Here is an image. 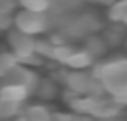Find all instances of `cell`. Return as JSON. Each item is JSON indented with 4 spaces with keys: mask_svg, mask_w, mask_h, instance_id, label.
Returning <instances> with one entry per match:
<instances>
[{
    "mask_svg": "<svg viewBox=\"0 0 127 121\" xmlns=\"http://www.w3.org/2000/svg\"><path fill=\"white\" fill-rule=\"evenodd\" d=\"M95 76H97V82L110 91L118 101L127 86V60H114L97 67Z\"/></svg>",
    "mask_w": 127,
    "mask_h": 121,
    "instance_id": "cell-1",
    "label": "cell"
},
{
    "mask_svg": "<svg viewBox=\"0 0 127 121\" xmlns=\"http://www.w3.org/2000/svg\"><path fill=\"white\" fill-rule=\"evenodd\" d=\"M17 26H19V30L23 32V34H36V32H41L45 28V19L41 13H34V11H28V9H24V11H21L19 15H17Z\"/></svg>",
    "mask_w": 127,
    "mask_h": 121,
    "instance_id": "cell-2",
    "label": "cell"
},
{
    "mask_svg": "<svg viewBox=\"0 0 127 121\" xmlns=\"http://www.w3.org/2000/svg\"><path fill=\"white\" fill-rule=\"evenodd\" d=\"M11 47H13V50L17 52V54H21V56H26V54H30V50H32V41H30V37H28L26 34H17L15 35V39L11 37Z\"/></svg>",
    "mask_w": 127,
    "mask_h": 121,
    "instance_id": "cell-3",
    "label": "cell"
},
{
    "mask_svg": "<svg viewBox=\"0 0 127 121\" xmlns=\"http://www.w3.org/2000/svg\"><path fill=\"white\" fill-rule=\"evenodd\" d=\"M24 4V9L34 13H43L45 8H47V0H21Z\"/></svg>",
    "mask_w": 127,
    "mask_h": 121,
    "instance_id": "cell-4",
    "label": "cell"
},
{
    "mask_svg": "<svg viewBox=\"0 0 127 121\" xmlns=\"http://www.w3.org/2000/svg\"><path fill=\"white\" fill-rule=\"evenodd\" d=\"M112 19L122 21V23L127 24V0H122V2H118V4L114 6V9H112Z\"/></svg>",
    "mask_w": 127,
    "mask_h": 121,
    "instance_id": "cell-5",
    "label": "cell"
},
{
    "mask_svg": "<svg viewBox=\"0 0 127 121\" xmlns=\"http://www.w3.org/2000/svg\"><path fill=\"white\" fill-rule=\"evenodd\" d=\"M101 2H105V0H101Z\"/></svg>",
    "mask_w": 127,
    "mask_h": 121,
    "instance_id": "cell-6",
    "label": "cell"
}]
</instances>
